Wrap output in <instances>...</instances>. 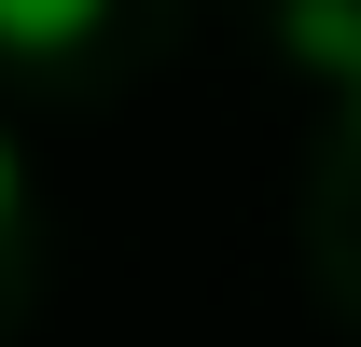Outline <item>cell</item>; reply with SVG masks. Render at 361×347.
<instances>
[{
	"label": "cell",
	"instance_id": "1",
	"mask_svg": "<svg viewBox=\"0 0 361 347\" xmlns=\"http://www.w3.org/2000/svg\"><path fill=\"white\" fill-rule=\"evenodd\" d=\"M278 28L319 84H361V0H278Z\"/></svg>",
	"mask_w": 361,
	"mask_h": 347
},
{
	"label": "cell",
	"instance_id": "2",
	"mask_svg": "<svg viewBox=\"0 0 361 347\" xmlns=\"http://www.w3.org/2000/svg\"><path fill=\"white\" fill-rule=\"evenodd\" d=\"M97 14L111 0H0V42L14 56H70V42H97Z\"/></svg>",
	"mask_w": 361,
	"mask_h": 347
},
{
	"label": "cell",
	"instance_id": "3",
	"mask_svg": "<svg viewBox=\"0 0 361 347\" xmlns=\"http://www.w3.org/2000/svg\"><path fill=\"white\" fill-rule=\"evenodd\" d=\"M14 209H28V167H14V139H0V236H14Z\"/></svg>",
	"mask_w": 361,
	"mask_h": 347
},
{
	"label": "cell",
	"instance_id": "4",
	"mask_svg": "<svg viewBox=\"0 0 361 347\" xmlns=\"http://www.w3.org/2000/svg\"><path fill=\"white\" fill-rule=\"evenodd\" d=\"M348 126H361V84H348Z\"/></svg>",
	"mask_w": 361,
	"mask_h": 347
}]
</instances>
